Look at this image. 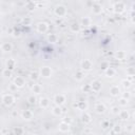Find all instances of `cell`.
<instances>
[{
    "label": "cell",
    "mask_w": 135,
    "mask_h": 135,
    "mask_svg": "<svg viewBox=\"0 0 135 135\" xmlns=\"http://www.w3.org/2000/svg\"><path fill=\"white\" fill-rule=\"evenodd\" d=\"M120 131H121V127H120L119 124H115V126L113 127V133L118 134V133H120Z\"/></svg>",
    "instance_id": "obj_34"
},
{
    "label": "cell",
    "mask_w": 135,
    "mask_h": 135,
    "mask_svg": "<svg viewBox=\"0 0 135 135\" xmlns=\"http://www.w3.org/2000/svg\"><path fill=\"white\" fill-rule=\"evenodd\" d=\"M47 40H49V42H51V43H55V42H57L58 37H57V35H55V34H50V35L47 36Z\"/></svg>",
    "instance_id": "obj_26"
},
{
    "label": "cell",
    "mask_w": 135,
    "mask_h": 135,
    "mask_svg": "<svg viewBox=\"0 0 135 135\" xmlns=\"http://www.w3.org/2000/svg\"><path fill=\"white\" fill-rule=\"evenodd\" d=\"M49 30V25L46 22H39L37 24V32L40 33V34H44L46 33Z\"/></svg>",
    "instance_id": "obj_6"
},
{
    "label": "cell",
    "mask_w": 135,
    "mask_h": 135,
    "mask_svg": "<svg viewBox=\"0 0 135 135\" xmlns=\"http://www.w3.org/2000/svg\"><path fill=\"white\" fill-rule=\"evenodd\" d=\"M27 101H28L31 104H35V103L37 102V98H36V96L33 94V95L28 96V98H27Z\"/></svg>",
    "instance_id": "obj_32"
},
{
    "label": "cell",
    "mask_w": 135,
    "mask_h": 135,
    "mask_svg": "<svg viewBox=\"0 0 135 135\" xmlns=\"http://www.w3.org/2000/svg\"><path fill=\"white\" fill-rule=\"evenodd\" d=\"M123 98H126V99H129L130 98V93L129 92H126L124 94H123V96H122Z\"/></svg>",
    "instance_id": "obj_43"
},
{
    "label": "cell",
    "mask_w": 135,
    "mask_h": 135,
    "mask_svg": "<svg viewBox=\"0 0 135 135\" xmlns=\"http://www.w3.org/2000/svg\"><path fill=\"white\" fill-rule=\"evenodd\" d=\"M52 113H53L55 116H59V115H61V113H62V109H61V107H59V105H55V107L52 109Z\"/></svg>",
    "instance_id": "obj_23"
},
{
    "label": "cell",
    "mask_w": 135,
    "mask_h": 135,
    "mask_svg": "<svg viewBox=\"0 0 135 135\" xmlns=\"http://www.w3.org/2000/svg\"><path fill=\"white\" fill-rule=\"evenodd\" d=\"M101 127H102L103 129H107L108 127H110V122H109V121H102V122H101Z\"/></svg>",
    "instance_id": "obj_41"
},
{
    "label": "cell",
    "mask_w": 135,
    "mask_h": 135,
    "mask_svg": "<svg viewBox=\"0 0 135 135\" xmlns=\"http://www.w3.org/2000/svg\"><path fill=\"white\" fill-rule=\"evenodd\" d=\"M70 30L72 33H78L80 31V24L78 22H73L70 25Z\"/></svg>",
    "instance_id": "obj_18"
},
{
    "label": "cell",
    "mask_w": 135,
    "mask_h": 135,
    "mask_svg": "<svg viewBox=\"0 0 135 135\" xmlns=\"http://www.w3.org/2000/svg\"><path fill=\"white\" fill-rule=\"evenodd\" d=\"M128 131H129V132H132V131H133V124H130V126H129Z\"/></svg>",
    "instance_id": "obj_44"
},
{
    "label": "cell",
    "mask_w": 135,
    "mask_h": 135,
    "mask_svg": "<svg viewBox=\"0 0 135 135\" xmlns=\"http://www.w3.org/2000/svg\"><path fill=\"white\" fill-rule=\"evenodd\" d=\"M83 77H84V74H83L82 71H77V72L75 73V79H76V80H82Z\"/></svg>",
    "instance_id": "obj_28"
},
{
    "label": "cell",
    "mask_w": 135,
    "mask_h": 135,
    "mask_svg": "<svg viewBox=\"0 0 135 135\" xmlns=\"http://www.w3.org/2000/svg\"><path fill=\"white\" fill-rule=\"evenodd\" d=\"M14 84L17 86V89L19 88H23L24 86V84H25V80H24V78L23 77H21V76H17L15 79H14Z\"/></svg>",
    "instance_id": "obj_10"
},
{
    "label": "cell",
    "mask_w": 135,
    "mask_h": 135,
    "mask_svg": "<svg viewBox=\"0 0 135 135\" xmlns=\"http://www.w3.org/2000/svg\"><path fill=\"white\" fill-rule=\"evenodd\" d=\"M21 116H22V118H23L24 120H31V119L33 118V112L30 111V110H24V111L22 112Z\"/></svg>",
    "instance_id": "obj_16"
},
{
    "label": "cell",
    "mask_w": 135,
    "mask_h": 135,
    "mask_svg": "<svg viewBox=\"0 0 135 135\" xmlns=\"http://www.w3.org/2000/svg\"><path fill=\"white\" fill-rule=\"evenodd\" d=\"M92 11H93V13H94L95 15H99V14H101V12H102V6H101L99 3L96 2V3L93 4Z\"/></svg>",
    "instance_id": "obj_14"
},
{
    "label": "cell",
    "mask_w": 135,
    "mask_h": 135,
    "mask_svg": "<svg viewBox=\"0 0 135 135\" xmlns=\"http://www.w3.org/2000/svg\"><path fill=\"white\" fill-rule=\"evenodd\" d=\"M90 88H91V90L93 92L97 93V92H99L101 90V82L99 80H93L91 82V84H90Z\"/></svg>",
    "instance_id": "obj_7"
},
{
    "label": "cell",
    "mask_w": 135,
    "mask_h": 135,
    "mask_svg": "<svg viewBox=\"0 0 135 135\" xmlns=\"http://www.w3.org/2000/svg\"><path fill=\"white\" fill-rule=\"evenodd\" d=\"M38 76H39V74L37 73V72H32V73H30V78H31V80H37L38 79Z\"/></svg>",
    "instance_id": "obj_33"
},
{
    "label": "cell",
    "mask_w": 135,
    "mask_h": 135,
    "mask_svg": "<svg viewBox=\"0 0 135 135\" xmlns=\"http://www.w3.org/2000/svg\"><path fill=\"white\" fill-rule=\"evenodd\" d=\"M0 16H1V11H0Z\"/></svg>",
    "instance_id": "obj_46"
},
{
    "label": "cell",
    "mask_w": 135,
    "mask_h": 135,
    "mask_svg": "<svg viewBox=\"0 0 135 135\" xmlns=\"http://www.w3.org/2000/svg\"><path fill=\"white\" fill-rule=\"evenodd\" d=\"M2 74H3V76H5V77H9V76L12 75V71H9V70H7V69H4L3 72H2Z\"/></svg>",
    "instance_id": "obj_39"
},
{
    "label": "cell",
    "mask_w": 135,
    "mask_h": 135,
    "mask_svg": "<svg viewBox=\"0 0 135 135\" xmlns=\"http://www.w3.org/2000/svg\"><path fill=\"white\" fill-rule=\"evenodd\" d=\"M114 12L117 13V14H120L122 12H124V8H126V5L123 2H116L114 4Z\"/></svg>",
    "instance_id": "obj_8"
},
{
    "label": "cell",
    "mask_w": 135,
    "mask_h": 135,
    "mask_svg": "<svg viewBox=\"0 0 135 135\" xmlns=\"http://www.w3.org/2000/svg\"><path fill=\"white\" fill-rule=\"evenodd\" d=\"M30 135H37V134H30Z\"/></svg>",
    "instance_id": "obj_45"
},
{
    "label": "cell",
    "mask_w": 135,
    "mask_h": 135,
    "mask_svg": "<svg viewBox=\"0 0 135 135\" xmlns=\"http://www.w3.org/2000/svg\"><path fill=\"white\" fill-rule=\"evenodd\" d=\"M115 57H116V59H118V60H122V59L126 58V53H124L123 51H118V52L115 54Z\"/></svg>",
    "instance_id": "obj_27"
},
{
    "label": "cell",
    "mask_w": 135,
    "mask_h": 135,
    "mask_svg": "<svg viewBox=\"0 0 135 135\" xmlns=\"http://www.w3.org/2000/svg\"><path fill=\"white\" fill-rule=\"evenodd\" d=\"M23 23H24L25 25H28V24L32 23V19H31L30 17H25V18H23Z\"/></svg>",
    "instance_id": "obj_40"
},
{
    "label": "cell",
    "mask_w": 135,
    "mask_h": 135,
    "mask_svg": "<svg viewBox=\"0 0 135 135\" xmlns=\"http://www.w3.org/2000/svg\"><path fill=\"white\" fill-rule=\"evenodd\" d=\"M109 68H110V63H109L108 61H105V60H104V61H101V63H100V69H101L103 72H104L107 69H109Z\"/></svg>",
    "instance_id": "obj_29"
},
{
    "label": "cell",
    "mask_w": 135,
    "mask_h": 135,
    "mask_svg": "<svg viewBox=\"0 0 135 135\" xmlns=\"http://www.w3.org/2000/svg\"><path fill=\"white\" fill-rule=\"evenodd\" d=\"M65 101H66V98H65V96L63 94H56L54 96V102H55L56 105L61 107L62 104L65 103Z\"/></svg>",
    "instance_id": "obj_4"
},
{
    "label": "cell",
    "mask_w": 135,
    "mask_h": 135,
    "mask_svg": "<svg viewBox=\"0 0 135 135\" xmlns=\"http://www.w3.org/2000/svg\"><path fill=\"white\" fill-rule=\"evenodd\" d=\"M118 116H119V118L120 119H122V120H127V119H129L130 118V114H129V112L127 111V110H120V112L118 113Z\"/></svg>",
    "instance_id": "obj_19"
},
{
    "label": "cell",
    "mask_w": 135,
    "mask_h": 135,
    "mask_svg": "<svg viewBox=\"0 0 135 135\" xmlns=\"http://www.w3.org/2000/svg\"><path fill=\"white\" fill-rule=\"evenodd\" d=\"M128 102H129V99H126V98H123V97H121V98L118 100V104L121 105V107H126V105L128 104Z\"/></svg>",
    "instance_id": "obj_31"
},
{
    "label": "cell",
    "mask_w": 135,
    "mask_h": 135,
    "mask_svg": "<svg viewBox=\"0 0 135 135\" xmlns=\"http://www.w3.org/2000/svg\"><path fill=\"white\" fill-rule=\"evenodd\" d=\"M95 112L97 114H103L105 112V105L103 103H96L95 104Z\"/></svg>",
    "instance_id": "obj_13"
},
{
    "label": "cell",
    "mask_w": 135,
    "mask_h": 135,
    "mask_svg": "<svg viewBox=\"0 0 135 135\" xmlns=\"http://www.w3.org/2000/svg\"><path fill=\"white\" fill-rule=\"evenodd\" d=\"M111 112H112L114 115H118V113L120 112V108H119V107H113L112 110H111Z\"/></svg>",
    "instance_id": "obj_37"
},
{
    "label": "cell",
    "mask_w": 135,
    "mask_h": 135,
    "mask_svg": "<svg viewBox=\"0 0 135 135\" xmlns=\"http://www.w3.org/2000/svg\"><path fill=\"white\" fill-rule=\"evenodd\" d=\"M15 66H16V61L14 60V59H8L7 61H6V69L7 70H9V71H12V70H14L15 69Z\"/></svg>",
    "instance_id": "obj_20"
},
{
    "label": "cell",
    "mask_w": 135,
    "mask_h": 135,
    "mask_svg": "<svg viewBox=\"0 0 135 135\" xmlns=\"http://www.w3.org/2000/svg\"><path fill=\"white\" fill-rule=\"evenodd\" d=\"M14 132H15L16 135H22V133H23V129L20 128V127H17V128H15Z\"/></svg>",
    "instance_id": "obj_36"
},
{
    "label": "cell",
    "mask_w": 135,
    "mask_h": 135,
    "mask_svg": "<svg viewBox=\"0 0 135 135\" xmlns=\"http://www.w3.org/2000/svg\"><path fill=\"white\" fill-rule=\"evenodd\" d=\"M75 107H77L78 110L84 111V110H86V108H88V103H86L85 101H77V103L75 104Z\"/></svg>",
    "instance_id": "obj_21"
},
{
    "label": "cell",
    "mask_w": 135,
    "mask_h": 135,
    "mask_svg": "<svg viewBox=\"0 0 135 135\" xmlns=\"http://www.w3.org/2000/svg\"><path fill=\"white\" fill-rule=\"evenodd\" d=\"M2 103L5 105V107H11L14 102H15V97L11 94V93H7V94H4L2 95Z\"/></svg>",
    "instance_id": "obj_1"
},
{
    "label": "cell",
    "mask_w": 135,
    "mask_h": 135,
    "mask_svg": "<svg viewBox=\"0 0 135 135\" xmlns=\"http://www.w3.org/2000/svg\"><path fill=\"white\" fill-rule=\"evenodd\" d=\"M39 104L42 109H46L49 105H50V99L46 98V97H41L39 99Z\"/></svg>",
    "instance_id": "obj_12"
},
{
    "label": "cell",
    "mask_w": 135,
    "mask_h": 135,
    "mask_svg": "<svg viewBox=\"0 0 135 135\" xmlns=\"http://www.w3.org/2000/svg\"><path fill=\"white\" fill-rule=\"evenodd\" d=\"M58 130L62 133H66L70 131V123L66 122V121H61L59 124H58Z\"/></svg>",
    "instance_id": "obj_9"
},
{
    "label": "cell",
    "mask_w": 135,
    "mask_h": 135,
    "mask_svg": "<svg viewBox=\"0 0 135 135\" xmlns=\"http://www.w3.org/2000/svg\"><path fill=\"white\" fill-rule=\"evenodd\" d=\"M1 50L3 52H11L13 50V45L11 42H3L1 44Z\"/></svg>",
    "instance_id": "obj_17"
},
{
    "label": "cell",
    "mask_w": 135,
    "mask_h": 135,
    "mask_svg": "<svg viewBox=\"0 0 135 135\" xmlns=\"http://www.w3.org/2000/svg\"><path fill=\"white\" fill-rule=\"evenodd\" d=\"M110 94L113 97H117L118 95H120V89L118 88V85H113L110 89Z\"/></svg>",
    "instance_id": "obj_15"
},
{
    "label": "cell",
    "mask_w": 135,
    "mask_h": 135,
    "mask_svg": "<svg viewBox=\"0 0 135 135\" xmlns=\"http://www.w3.org/2000/svg\"><path fill=\"white\" fill-rule=\"evenodd\" d=\"M26 7L30 9V11H32V9H34L35 8V5H36V3L35 2H26Z\"/></svg>",
    "instance_id": "obj_35"
},
{
    "label": "cell",
    "mask_w": 135,
    "mask_h": 135,
    "mask_svg": "<svg viewBox=\"0 0 135 135\" xmlns=\"http://www.w3.org/2000/svg\"><path fill=\"white\" fill-rule=\"evenodd\" d=\"M121 83H122V86H123L126 90H127V89H130V88H131V85H132V82H131V81H129L128 79L122 80V82H121Z\"/></svg>",
    "instance_id": "obj_30"
},
{
    "label": "cell",
    "mask_w": 135,
    "mask_h": 135,
    "mask_svg": "<svg viewBox=\"0 0 135 135\" xmlns=\"http://www.w3.org/2000/svg\"><path fill=\"white\" fill-rule=\"evenodd\" d=\"M54 14L57 16V17H64L66 15V7L64 5H57L54 9Z\"/></svg>",
    "instance_id": "obj_2"
},
{
    "label": "cell",
    "mask_w": 135,
    "mask_h": 135,
    "mask_svg": "<svg viewBox=\"0 0 135 135\" xmlns=\"http://www.w3.org/2000/svg\"><path fill=\"white\" fill-rule=\"evenodd\" d=\"M93 68V63L90 59H84L82 60L81 62V70L84 71V72H88V71H91Z\"/></svg>",
    "instance_id": "obj_5"
},
{
    "label": "cell",
    "mask_w": 135,
    "mask_h": 135,
    "mask_svg": "<svg viewBox=\"0 0 135 135\" xmlns=\"http://www.w3.org/2000/svg\"><path fill=\"white\" fill-rule=\"evenodd\" d=\"M9 90H11V91H16V90H17V86H16L14 83H12L11 86H9Z\"/></svg>",
    "instance_id": "obj_42"
},
{
    "label": "cell",
    "mask_w": 135,
    "mask_h": 135,
    "mask_svg": "<svg viewBox=\"0 0 135 135\" xmlns=\"http://www.w3.org/2000/svg\"><path fill=\"white\" fill-rule=\"evenodd\" d=\"M32 91H33L34 94H39V93H41L42 88H41L40 84H34V85L32 86Z\"/></svg>",
    "instance_id": "obj_24"
},
{
    "label": "cell",
    "mask_w": 135,
    "mask_h": 135,
    "mask_svg": "<svg viewBox=\"0 0 135 135\" xmlns=\"http://www.w3.org/2000/svg\"><path fill=\"white\" fill-rule=\"evenodd\" d=\"M90 24H91V19H90L89 17H83V18L81 19L80 25H82V26H88V25H90Z\"/></svg>",
    "instance_id": "obj_25"
},
{
    "label": "cell",
    "mask_w": 135,
    "mask_h": 135,
    "mask_svg": "<svg viewBox=\"0 0 135 135\" xmlns=\"http://www.w3.org/2000/svg\"><path fill=\"white\" fill-rule=\"evenodd\" d=\"M127 75L130 76V77H133L134 76V69L133 68H129L127 70Z\"/></svg>",
    "instance_id": "obj_38"
},
{
    "label": "cell",
    "mask_w": 135,
    "mask_h": 135,
    "mask_svg": "<svg viewBox=\"0 0 135 135\" xmlns=\"http://www.w3.org/2000/svg\"><path fill=\"white\" fill-rule=\"evenodd\" d=\"M52 75H53V71L50 66L45 65V66L40 68V76H42L43 78H50L52 77Z\"/></svg>",
    "instance_id": "obj_3"
},
{
    "label": "cell",
    "mask_w": 135,
    "mask_h": 135,
    "mask_svg": "<svg viewBox=\"0 0 135 135\" xmlns=\"http://www.w3.org/2000/svg\"><path fill=\"white\" fill-rule=\"evenodd\" d=\"M104 74H105L107 77H113V76H115L116 71H115V69H113V68L110 66L109 69H107V70L104 71Z\"/></svg>",
    "instance_id": "obj_22"
},
{
    "label": "cell",
    "mask_w": 135,
    "mask_h": 135,
    "mask_svg": "<svg viewBox=\"0 0 135 135\" xmlns=\"http://www.w3.org/2000/svg\"><path fill=\"white\" fill-rule=\"evenodd\" d=\"M81 121H82L84 124L90 123V122L92 121V116H91V114H89L88 112L82 113V115H81Z\"/></svg>",
    "instance_id": "obj_11"
}]
</instances>
